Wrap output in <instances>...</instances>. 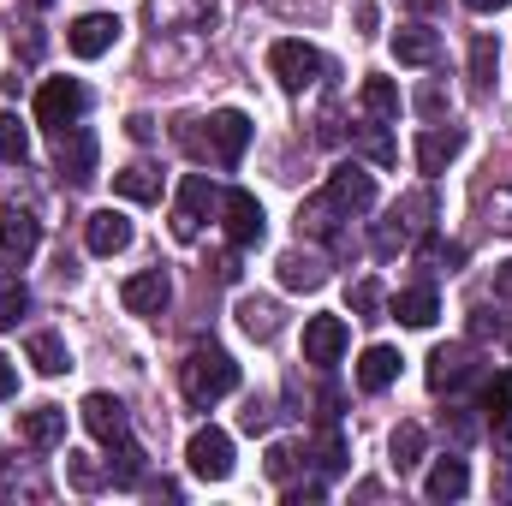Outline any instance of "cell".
I'll return each instance as SVG.
<instances>
[{"instance_id":"obj_45","label":"cell","mask_w":512,"mask_h":506,"mask_svg":"<svg viewBox=\"0 0 512 506\" xmlns=\"http://www.w3.org/2000/svg\"><path fill=\"white\" fill-rule=\"evenodd\" d=\"M126 131L137 137V143H149V137H155V120H149V114H131V120H126Z\"/></svg>"},{"instance_id":"obj_47","label":"cell","mask_w":512,"mask_h":506,"mask_svg":"<svg viewBox=\"0 0 512 506\" xmlns=\"http://www.w3.org/2000/svg\"><path fill=\"white\" fill-rule=\"evenodd\" d=\"M322 417H340V387H322Z\"/></svg>"},{"instance_id":"obj_26","label":"cell","mask_w":512,"mask_h":506,"mask_svg":"<svg viewBox=\"0 0 512 506\" xmlns=\"http://www.w3.org/2000/svg\"><path fill=\"white\" fill-rule=\"evenodd\" d=\"M239 328L251 340H274L280 334V304L274 298H239Z\"/></svg>"},{"instance_id":"obj_11","label":"cell","mask_w":512,"mask_h":506,"mask_svg":"<svg viewBox=\"0 0 512 506\" xmlns=\"http://www.w3.org/2000/svg\"><path fill=\"white\" fill-rule=\"evenodd\" d=\"M346 322L340 316H310L304 322V364H316V370H334L340 358H346Z\"/></svg>"},{"instance_id":"obj_9","label":"cell","mask_w":512,"mask_h":506,"mask_svg":"<svg viewBox=\"0 0 512 506\" xmlns=\"http://www.w3.org/2000/svg\"><path fill=\"white\" fill-rule=\"evenodd\" d=\"M423 381H429V393H459L465 381H477V352L471 346H435Z\"/></svg>"},{"instance_id":"obj_22","label":"cell","mask_w":512,"mask_h":506,"mask_svg":"<svg viewBox=\"0 0 512 506\" xmlns=\"http://www.w3.org/2000/svg\"><path fill=\"white\" fill-rule=\"evenodd\" d=\"M465 489H471L465 459H435V471L423 477V495H429V501H465Z\"/></svg>"},{"instance_id":"obj_4","label":"cell","mask_w":512,"mask_h":506,"mask_svg":"<svg viewBox=\"0 0 512 506\" xmlns=\"http://www.w3.org/2000/svg\"><path fill=\"white\" fill-rule=\"evenodd\" d=\"M268 72H274L286 90H310V84L322 78V54H316L310 42L286 36V42H274V48H268Z\"/></svg>"},{"instance_id":"obj_51","label":"cell","mask_w":512,"mask_h":506,"mask_svg":"<svg viewBox=\"0 0 512 506\" xmlns=\"http://www.w3.org/2000/svg\"><path fill=\"white\" fill-rule=\"evenodd\" d=\"M495 286H501V292H512V262H501V274H495Z\"/></svg>"},{"instance_id":"obj_17","label":"cell","mask_w":512,"mask_h":506,"mask_svg":"<svg viewBox=\"0 0 512 506\" xmlns=\"http://www.w3.org/2000/svg\"><path fill=\"white\" fill-rule=\"evenodd\" d=\"M465 131L459 126H429L417 137V173H447V161H459Z\"/></svg>"},{"instance_id":"obj_23","label":"cell","mask_w":512,"mask_h":506,"mask_svg":"<svg viewBox=\"0 0 512 506\" xmlns=\"http://www.w3.org/2000/svg\"><path fill=\"white\" fill-rule=\"evenodd\" d=\"M24 358L36 364V376H66V370H72V358H66V340H60V334H48V328L24 340Z\"/></svg>"},{"instance_id":"obj_25","label":"cell","mask_w":512,"mask_h":506,"mask_svg":"<svg viewBox=\"0 0 512 506\" xmlns=\"http://www.w3.org/2000/svg\"><path fill=\"white\" fill-rule=\"evenodd\" d=\"M340 221H346V209H340L328 191H322L316 203H304V209H298V233H310V239H334V227H340Z\"/></svg>"},{"instance_id":"obj_24","label":"cell","mask_w":512,"mask_h":506,"mask_svg":"<svg viewBox=\"0 0 512 506\" xmlns=\"http://www.w3.org/2000/svg\"><path fill=\"white\" fill-rule=\"evenodd\" d=\"M393 381H399V352H393V346H370V352L358 358V387H364V393H382Z\"/></svg>"},{"instance_id":"obj_50","label":"cell","mask_w":512,"mask_h":506,"mask_svg":"<svg viewBox=\"0 0 512 506\" xmlns=\"http://www.w3.org/2000/svg\"><path fill=\"white\" fill-rule=\"evenodd\" d=\"M471 12H501V6H512V0H465Z\"/></svg>"},{"instance_id":"obj_33","label":"cell","mask_w":512,"mask_h":506,"mask_svg":"<svg viewBox=\"0 0 512 506\" xmlns=\"http://www.w3.org/2000/svg\"><path fill=\"white\" fill-rule=\"evenodd\" d=\"M0 161H12V167L30 161V131L18 126V114H6V108H0Z\"/></svg>"},{"instance_id":"obj_13","label":"cell","mask_w":512,"mask_h":506,"mask_svg":"<svg viewBox=\"0 0 512 506\" xmlns=\"http://www.w3.org/2000/svg\"><path fill=\"white\" fill-rule=\"evenodd\" d=\"M84 429H90L102 447H126L131 441V417L114 393H90V399H84Z\"/></svg>"},{"instance_id":"obj_38","label":"cell","mask_w":512,"mask_h":506,"mask_svg":"<svg viewBox=\"0 0 512 506\" xmlns=\"http://www.w3.org/2000/svg\"><path fill=\"white\" fill-rule=\"evenodd\" d=\"M352 310H358L364 322H376V310H382V286H376V280H358V286H352Z\"/></svg>"},{"instance_id":"obj_14","label":"cell","mask_w":512,"mask_h":506,"mask_svg":"<svg viewBox=\"0 0 512 506\" xmlns=\"http://www.w3.org/2000/svg\"><path fill=\"white\" fill-rule=\"evenodd\" d=\"M167 298H173L167 268H143V274H131L126 286H120V304H126L131 316H161V310H167Z\"/></svg>"},{"instance_id":"obj_46","label":"cell","mask_w":512,"mask_h":506,"mask_svg":"<svg viewBox=\"0 0 512 506\" xmlns=\"http://www.w3.org/2000/svg\"><path fill=\"white\" fill-rule=\"evenodd\" d=\"M376 24H382V6L364 0V6H358V30H376Z\"/></svg>"},{"instance_id":"obj_28","label":"cell","mask_w":512,"mask_h":506,"mask_svg":"<svg viewBox=\"0 0 512 506\" xmlns=\"http://www.w3.org/2000/svg\"><path fill=\"white\" fill-rule=\"evenodd\" d=\"M364 114L370 120H399V84L393 78H364Z\"/></svg>"},{"instance_id":"obj_39","label":"cell","mask_w":512,"mask_h":506,"mask_svg":"<svg viewBox=\"0 0 512 506\" xmlns=\"http://www.w3.org/2000/svg\"><path fill=\"white\" fill-rule=\"evenodd\" d=\"M417 114H423V120H441V114H447V96H441V84L417 90Z\"/></svg>"},{"instance_id":"obj_36","label":"cell","mask_w":512,"mask_h":506,"mask_svg":"<svg viewBox=\"0 0 512 506\" xmlns=\"http://www.w3.org/2000/svg\"><path fill=\"white\" fill-rule=\"evenodd\" d=\"M483 411L489 417H512V370H501V376L483 387Z\"/></svg>"},{"instance_id":"obj_10","label":"cell","mask_w":512,"mask_h":506,"mask_svg":"<svg viewBox=\"0 0 512 506\" xmlns=\"http://www.w3.org/2000/svg\"><path fill=\"white\" fill-rule=\"evenodd\" d=\"M114 42H120V18H114V12H84V18H72V30H66V48H72L78 60H102Z\"/></svg>"},{"instance_id":"obj_20","label":"cell","mask_w":512,"mask_h":506,"mask_svg":"<svg viewBox=\"0 0 512 506\" xmlns=\"http://www.w3.org/2000/svg\"><path fill=\"white\" fill-rule=\"evenodd\" d=\"M393 60H399V66H435V60H441V36L423 30V24H411V30L393 36Z\"/></svg>"},{"instance_id":"obj_27","label":"cell","mask_w":512,"mask_h":506,"mask_svg":"<svg viewBox=\"0 0 512 506\" xmlns=\"http://www.w3.org/2000/svg\"><path fill=\"white\" fill-rule=\"evenodd\" d=\"M114 191L131 197V203H155V197H161V173H155V167H143V161H131V167L114 173Z\"/></svg>"},{"instance_id":"obj_34","label":"cell","mask_w":512,"mask_h":506,"mask_svg":"<svg viewBox=\"0 0 512 506\" xmlns=\"http://www.w3.org/2000/svg\"><path fill=\"white\" fill-rule=\"evenodd\" d=\"M316 471H322V477H340V471H346V435H340L334 423L316 435Z\"/></svg>"},{"instance_id":"obj_18","label":"cell","mask_w":512,"mask_h":506,"mask_svg":"<svg viewBox=\"0 0 512 506\" xmlns=\"http://www.w3.org/2000/svg\"><path fill=\"white\" fill-rule=\"evenodd\" d=\"M84 239H90V251L96 256H120L131 245V221L120 215V209H96L90 227H84Z\"/></svg>"},{"instance_id":"obj_16","label":"cell","mask_w":512,"mask_h":506,"mask_svg":"<svg viewBox=\"0 0 512 506\" xmlns=\"http://www.w3.org/2000/svg\"><path fill=\"white\" fill-rule=\"evenodd\" d=\"M18 441L36 447V453L60 447V441H66V411H60V405H30V411H18Z\"/></svg>"},{"instance_id":"obj_43","label":"cell","mask_w":512,"mask_h":506,"mask_svg":"<svg viewBox=\"0 0 512 506\" xmlns=\"http://www.w3.org/2000/svg\"><path fill=\"white\" fill-rule=\"evenodd\" d=\"M239 423H245V429H268V405H262V399H251V405H245V411H239Z\"/></svg>"},{"instance_id":"obj_15","label":"cell","mask_w":512,"mask_h":506,"mask_svg":"<svg viewBox=\"0 0 512 506\" xmlns=\"http://www.w3.org/2000/svg\"><path fill=\"white\" fill-rule=\"evenodd\" d=\"M328 197H334L346 215H370V209H376V179H370L358 161H346V167L328 173Z\"/></svg>"},{"instance_id":"obj_29","label":"cell","mask_w":512,"mask_h":506,"mask_svg":"<svg viewBox=\"0 0 512 506\" xmlns=\"http://www.w3.org/2000/svg\"><path fill=\"white\" fill-rule=\"evenodd\" d=\"M495 66H501L495 36H477V42H471V90H477V96H489V90H495Z\"/></svg>"},{"instance_id":"obj_1","label":"cell","mask_w":512,"mask_h":506,"mask_svg":"<svg viewBox=\"0 0 512 506\" xmlns=\"http://www.w3.org/2000/svg\"><path fill=\"white\" fill-rule=\"evenodd\" d=\"M179 387H185L191 405H215V399H227V393L239 387V364H233L221 346H197V352L179 364Z\"/></svg>"},{"instance_id":"obj_30","label":"cell","mask_w":512,"mask_h":506,"mask_svg":"<svg viewBox=\"0 0 512 506\" xmlns=\"http://www.w3.org/2000/svg\"><path fill=\"white\" fill-rule=\"evenodd\" d=\"M387 453H393V471H417L423 465V429L417 423H399L393 441H387Z\"/></svg>"},{"instance_id":"obj_44","label":"cell","mask_w":512,"mask_h":506,"mask_svg":"<svg viewBox=\"0 0 512 506\" xmlns=\"http://www.w3.org/2000/svg\"><path fill=\"white\" fill-rule=\"evenodd\" d=\"M495 459H512V417H495Z\"/></svg>"},{"instance_id":"obj_2","label":"cell","mask_w":512,"mask_h":506,"mask_svg":"<svg viewBox=\"0 0 512 506\" xmlns=\"http://www.w3.org/2000/svg\"><path fill=\"white\" fill-rule=\"evenodd\" d=\"M215 209H221L215 179H209V173H185L179 203H173V239H179V245H197V233H203V221H209Z\"/></svg>"},{"instance_id":"obj_40","label":"cell","mask_w":512,"mask_h":506,"mask_svg":"<svg viewBox=\"0 0 512 506\" xmlns=\"http://www.w3.org/2000/svg\"><path fill=\"white\" fill-rule=\"evenodd\" d=\"M292 465H298V453H292V447H268V477H274V483H286V477H292Z\"/></svg>"},{"instance_id":"obj_31","label":"cell","mask_w":512,"mask_h":506,"mask_svg":"<svg viewBox=\"0 0 512 506\" xmlns=\"http://www.w3.org/2000/svg\"><path fill=\"white\" fill-rule=\"evenodd\" d=\"M185 12H203V18H215V0H149V24H155V30H173Z\"/></svg>"},{"instance_id":"obj_49","label":"cell","mask_w":512,"mask_h":506,"mask_svg":"<svg viewBox=\"0 0 512 506\" xmlns=\"http://www.w3.org/2000/svg\"><path fill=\"white\" fill-rule=\"evenodd\" d=\"M405 6H411V12H417V18H429V12H441V6H447V0H405Z\"/></svg>"},{"instance_id":"obj_32","label":"cell","mask_w":512,"mask_h":506,"mask_svg":"<svg viewBox=\"0 0 512 506\" xmlns=\"http://www.w3.org/2000/svg\"><path fill=\"white\" fill-rule=\"evenodd\" d=\"M30 310V286L18 280V274H0V334L6 328H18V316Z\"/></svg>"},{"instance_id":"obj_52","label":"cell","mask_w":512,"mask_h":506,"mask_svg":"<svg viewBox=\"0 0 512 506\" xmlns=\"http://www.w3.org/2000/svg\"><path fill=\"white\" fill-rule=\"evenodd\" d=\"M24 6H54V0H24Z\"/></svg>"},{"instance_id":"obj_19","label":"cell","mask_w":512,"mask_h":506,"mask_svg":"<svg viewBox=\"0 0 512 506\" xmlns=\"http://www.w3.org/2000/svg\"><path fill=\"white\" fill-rule=\"evenodd\" d=\"M322 280H328V262L316 251H286L280 256V286H286V292H316Z\"/></svg>"},{"instance_id":"obj_8","label":"cell","mask_w":512,"mask_h":506,"mask_svg":"<svg viewBox=\"0 0 512 506\" xmlns=\"http://www.w3.org/2000/svg\"><path fill=\"white\" fill-rule=\"evenodd\" d=\"M36 245H42V221L12 203V209L0 215V262H6V268H24V262L36 256Z\"/></svg>"},{"instance_id":"obj_5","label":"cell","mask_w":512,"mask_h":506,"mask_svg":"<svg viewBox=\"0 0 512 506\" xmlns=\"http://www.w3.org/2000/svg\"><path fill=\"white\" fill-rule=\"evenodd\" d=\"M245 149H251V120H245L239 108H221V114L209 120V137H203L197 155H215V167H239Z\"/></svg>"},{"instance_id":"obj_37","label":"cell","mask_w":512,"mask_h":506,"mask_svg":"<svg viewBox=\"0 0 512 506\" xmlns=\"http://www.w3.org/2000/svg\"><path fill=\"white\" fill-rule=\"evenodd\" d=\"M441 435H447L453 447H471V441H477V423H471V411H441Z\"/></svg>"},{"instance_id":"obj_41","label":"cell","mask_w":512,"mask_h":506,"mask_svg":"<svg viewBox=\"0 0 512 506\" xmlns=\"http://www.w3.org/2000/svg\"><path fill=\"white\" fill-rule=\"evenodd\" d=\"M66 471H72V483H78V489H96V483H102V471H96L90 459H78V453H66Z\"/></svg>"},{"instance_id":"obj_42","label":"cell","mask_w":512,"mask_h":506,"mask_svg":"<svg viewBox=\"0 0 512 506\" xmlns=\"http://www.w3.org/2000/svg\"><path fill=\"white\" fill-rule=\"evenodd\" d=\"M322 495H328L322 483H298V489H286V506H316Z\"/></svg>"},{"instance_id":"obj_6","label":"cell","mask_w":512,"mask_h":506,"mask_svg":"<svg viewBox=\"0 0 512 506\" xmlns=\"http://www.w3.org/2000/svg\"><path fill=\"white\" fill-rule=\"evenodd\" d=\"M221 227H227L233 251H251V245H262V233H268L262 203H256L251 191H221Z\"/></svg>"},{"instance_id":"obj_35","label":"cell","mask_w":512,"mask_h":506,"mask_svg":"<svg viewBox=\"0 0 512 506\" xmlns=\"http://www.w3.org/2000/svg\"><path fill=\"white\" fill-rule=\"evenodd\" d=\"M358 149H364V155H370L376 167H387V161L399 155V149H393V137L382 131V120H376V126H364V131H358Z\"/></svg>"},{"instance_id":"obj_12","label":"cell","mask_w":512,"mask_h":506,"mask_svg":"<svg viewBox=\"0 0 512 506\" xmlns=\"http://www.w3.org/2000/svg\"><path fill=\"white\" fill-rule=\"evenodd\" d=\"M54 137H60V149H54V167H60L72 185H90V179H96V131L66 126V131H54Z\"/></svg>"},{"instance_id":"obj_21","label":"cell","mask_w":512,"mask_h":506,"mask_svg":"<svg viewBox=\"0 0 512 506\" xmlns=\"http://www.w3.org/2000/svg\"><path fill=\"white\" fill-rule=\"evenodd\" d=\"M393 316H399L405 328H429V322L441 316L435 286H405V292H393Z\"/></svg>"},{"instance_id":"obj_7","label":"cell","mask_w":512,"mask_h":506,"mask_svg":"<svg viewBox=\"0 0 512 506\" xmlns=\"http://www.w3.org/2000/svg\"><path fill=\"white\" fill-rule=\"evenodd\" d=\"M185 459H191V471H197L203 483H221V477H233V435L209 423V429H197V435H191Z\"/></svg>"},{"instance_id":"obj_3","label":"cell","mask_w":512,"mask_h":506,"mask_svg":"<svg viewBox=\"0 0 512 506\" xmlns=\"http://www.w3.org/2000/svg\"><path fill=\"white\" fill-rule=\"evenodd\" d=\"M84 108H90V90L78 84V78H48L42 90H36V120L48 131H66L84 120Z\"/></svg>"},{"instance_id":"obj_48","label":"cell","mask_w":512,"mask_h":506,"mask_svg":"<svg viewBox=\"0 0 512 506\" xmlns=\"http://www.w3.org/2000/svg\"><path fill=\"white\" fill-rule=\"evenodd\" d=\"M6 393H18V376H12V364L0 358V399H6Z\"/></svg>"}]
</instances>
